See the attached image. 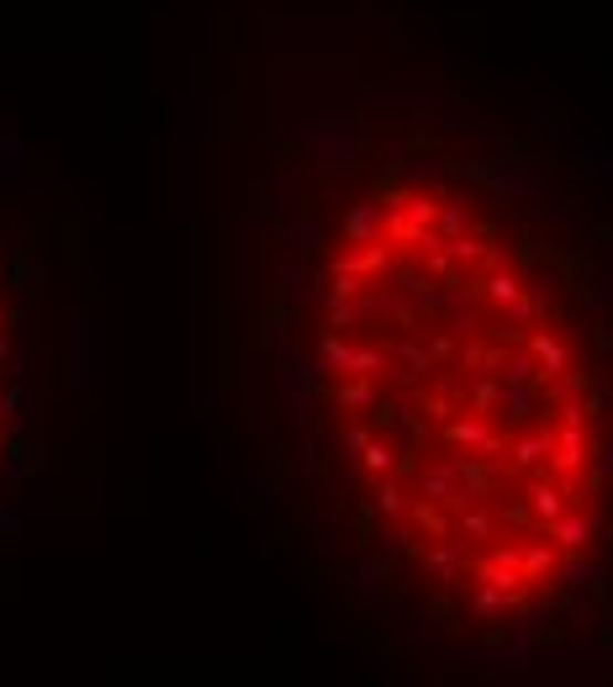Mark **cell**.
Masks as SVG:
<instances>
[{
	"instance_id": "6da1fadb",
	"label": "cell",
	"mask_w": 613,
	"mask_h": 687,
	"mask_svg": "<svg viewBox=\"0 0 613 687\" xmlns=\"http://www.w3.org/2000/svg\"><path fill=\"white\" fill-rule=\"evenodd\" d=\"M312 365L354 498L428 597L513 629L576 593L609 534L603 360L487 190L381 175L329 238Z\"/></svg>"
},
{
	"instance_id": "7a4b0ae2",
	"label": "cell",
	"mask_w": 613,
	"mask_h": 687,
	"mask_svg": "<svg viewBox=\"0 0 613 687\" xmlns=\"http://www.w3.org/2000/svg\"><path fill=\"white\" fill-rule=\"evenodd\" d=\"M11 428H17V291L0 249V476L11 460Z\"/></svg>"
}]
</instances>
